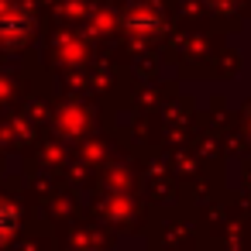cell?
<instances>
[{
    "label": "cell",
    "instance_id": "6da1fadb",
    "mask_svg": "<svg viewBox=\"0 0 251 251\" xmlns=\"http://www.w3.org/2000/svg\"><path fill=\"white\" fill-rule=\"evenodd\" d=\"M11 230H14V210L0 203V241L11 237Z\"/></svg>",
    "mask_w": 251,
    "mask_h": 251
}]
</instances>
